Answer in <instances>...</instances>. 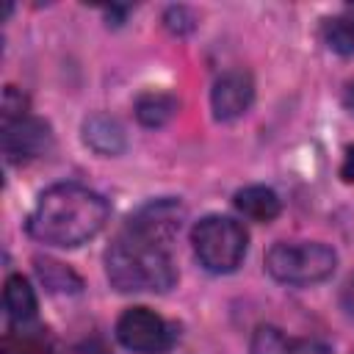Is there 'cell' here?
Instances as JSON below:
<instances>
[{"label": "cell", "mask_w": 354, "mask_h": 354, "mask_svg": "<svg viewBox=\"0 0 354 354\" xmlns=\"http://www.w3.org/2000/svg\"><path fill=\"white\" fill-rule=\"evenodd\" d=\"M340 304H343V310L354 318V274L343 282V290H340Z\"/></svg>", "instance_id": "ac0fdd59"}, {"label": "cell", "mask_w": 354, "mask_h": 354, "mask_svg": "<svg viewBox=\"0 0 354 354\" xmlns=\"http://www.w3.org/2000/svg\"><path fill=\"white\" fill-rule=\"evenodd\" d=\"M83 141L100 155H119L124 149L122 124L105 113H94L83 122Z\"/></svg>", "instance_id": "8fae6325"}, {"label": "cell", "mask_w": 354, "mask_h": 354, "mask_svg": "<svg viewBox=\"0 0 354 354\" xmlns=\"http://www.w3.org/2000/svg\"><path fill=\"white\" fill-rule=\"evenodd\" d=\"M25 116H28V97L19 88L6 86V91H3V124L25 119Z\"/></svg>", "instance_id": "e0dca14e"}, {"label": "cell", "mask_w": 354, "mask_h": 354, "mask_svg": "<svg viewBox=\"0 0 354 354\" xmlns=\"http://www.w3.org/2000/svg\"><path fill=\"white\" fill-rule=\"evenodd\" d=\"M116 337L124 348L141 354L166 351L174 343V329L149 307H130L116 321Z\"/></svg>", "instance_id": "5b68a950"}, {"label": "cell", "mask_w": 354, "mask_h": 354, "mask_svg": "<svg viewBox=\"0 0 354 354\" xmlns=\"http://www.w3.org/2000/svg\"><path fill=\"white\" fill-rule=\"evenodd\" d=\"M346 105H348V111L354 113V83L346 88Z\"/></svg>", "instance_id": "ffe728a7"}, {"label": "cell", "mask_w": 354, "mask_h": 354, "mask_svg": "<svg viewBox=\"0 0 354 354\" xmlns=\"http://www.w3.org/2000/svg\"><path fill=\"white\" fill-rule=\"evenodd\" d=\"M337 254L318 241H279L266 252V271L288 285H313L332 277Z\"/></svg>", "instance_id": "3957f363"}, {"label": "cell", "mask_w": 354, "mask_h": 354, "mask_svg": "<svg viewBox=\"0 0 354 354\" xmlns=\"http://www.w3.org/2000/svg\"><path fill=\"white\" fill-rule=\"evenodd\" d=\"M53 147V133L44 119L25 116L3 124V155L8 163H28L47 155Z\"/></svg>", "instance_id": "8992f818"}, {"label": "cell", "mask_w": 354, "mask_h": 354, "mask_svg": "<svg viewBox=\"0 0 354 354\" xmlns=\"http://www.w3.org/2000/svg\"><path fill=\"white\" fill-rule=\"evenodd\" d=\"M180 224H183V205L174 199H155L127 218L130 230H136L147 238L163 241V243H169L174 238Z\"/></svg>", "instance_id": "ba28073f"}, {"label": "cell", "mask_w": 354, "mask_h": 354, "mask_svg": "<svg viewBox=\"0 0 354 354\" xmlns=\"http://www.w3.org/2000/svg\"><path fill=\"white\" fill-rule=\"evenodd\" d=\"M249 354H329V348L310 337H288L277 326H257Z\"/></svg>", "instance_id": "9c48e42d"}, {"label": "cell", "mask_w": 354, "mask_h": 354, "mask_svg": "<svg viewBox=\"0 0 354 354\" xmlns=\"http://www.w3.org/2000/svg\"><path fill=\"white\" fill-rule=\"evenodd\" d=\"M324 41L340 55H354V14H337L324 22Z\"/></svg>", "instance_id": "2e32d148"}, {"label": "cell", "mask_w": 354, "mask_h": 354, "mask_svg": "<svg viewBox=\"0 0 354 354\" xmlns=\"http://www.w3.org/2000/svg\"><path fill=\"white\" fill-rule=\"evenodd\" d=\"M191 243L207 271L227 274L235 271L246 254V230L230 216H205L194 224Z\"/></svg>", "instance_id": "277c9868"}, {"label": "cell", "mask_w": 354, "mask_h": 354, "mask_svg": "<svg viewBox=\"0 0 354 354\" xmlns=\"http://www.w3.org/2000/svg\"><path fill=\"white\" fill-rule=\"evenodd\" d=\"M105 274L122 293H166L177 282L169 243L147 238L127 224L105 252Z\"/></svg>", "instance_id": "7a4b0ae2"}, {"label": "cell", "mask_w": 354, "mask_h": 354, "mask_svg": "<svg viewBox=\"0 0 354 354\" xmlns=\"http://www.w3.org/2000/svg\"><path fill=\"white\" fill-rule=\"evenodd\" d=\"M105 221L108 202L97 191L77 183H58L36 199L28 216V232L41 243L72 249L91 241Z\"/></svg>", "instance_id": "6da1fadb"}, {"label": "cell", "mask_w": 354, "mask_h": 354, "mask_svg": "<svg viewBox=\"0 0 354 354\" xmlns=\"http://www.w3.org/2000/svg\"><path fill=\"white\" fill-rule=\"evenodd\" d=\"M6 354H58V346L44 326H28V324H11V329L3 337Z\"/></svg>", "instance_id": "30bf717a"}, {"label": "cell", "mask_w": 354, "mask_h": 354, "mask_svg": "<svg viewBox=\"0 0 354 354\" xmlns=\"http://www.w3.org/2000/svg\"><path fill=\"white\" fill-rule=\"evenodd\" d=\"M177 111V97L166 91H144L136 100V116L147 127H160L166 124Z\"/></svg>", "instance_id": "5bb4252c"}, {"label": "cell", "mask_w": 354, "mask_h": 354, "mask_svg": "<svg viewBox=\"0 0 354 354\" xmlns=\"http://www.w3.org/2000/svg\"><path fill=\"white\" fill-rule=\"evenodd\" d=\"M340 177L346 183H354V144L346 149V158H343V166H340Z\"/></svg>", "instance_id": "d6986e66"}, {"label": "cell", "mask_w": 354, "mask_h": 354, "mask_svg": "<svg viewBox=\"0 0 354 354\" xmlns=\"http://www.w3.org/2000/svg\"><path fill=\"white\" fill-rule=\"evenodd\" d=\"M254 100V83L252 75L246 69H230L224 72L210 91V105H213V116L221 122H232L238 116H243L252 108Z\"/></svg>", "instance_id": "52a82bcc"}, {"label": "cell", "mask_w": 354, "mask_h": 354, "mask_svg": "<svg viewBox=\"0 0 354 354\" xmlns=\"http://www.w3.org/2000/svg\"><path fill=\"white\" fill-rule=\"evenodd\" d=\"M36 271L53 293H77L80 290V277L72 268H66L64 263H55L50 257H36Z\"/></svg>", "instance_id": "9a60e30c"}, {"label": "cell", "mask_w": 354, "mask_h": 354, "mask_svg": "<svg viewBox=\"0 0 354 354\" xmlns=\"http://www.w3.org/2000/svg\"><path fill=\"white\" fill-rule=\"evenodd\" d=\"M232 202L252 221H271L282 210V202H279L277 191H271L266 185H246V188L235 191V199Z\"/></svg>", "instance_id": "7c38bea8"}, {"label": "cell", "mask_w": 354, "mask_h": 354, "mask_svg": "<svg viewBox=\"0 0 354 354\" xmlns=\"http://www.w3.org/2000/svg\"><path fill=\"white\" fill-rule=\"evenodd\" d=\"M3 307L11 324H30L36 315V293L22 274H11L3 288Z\"/></svg>", "instance_id": "4fadbf2b"}]
</instances>
